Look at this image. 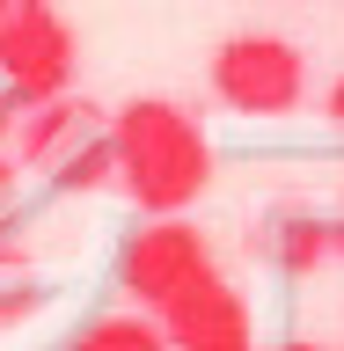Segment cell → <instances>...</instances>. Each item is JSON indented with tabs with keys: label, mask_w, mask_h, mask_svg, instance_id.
I'll return each instance as SVG.
<instances>
[{
	"label": "cell",
	"mask_w": 344,
	"mask_h": 351,
	"mask_svg": "<svg viewBox=\"0 0 344 351\" xmlns=\"http://www.w3.org/2000/svg\"><path fill=\"white\" fill-rule=\"evenodd\" d=\"M330 117H344V81H337V88H330Z\"/></svg>",
	"instance_id": "7c38bea8"
},
{
	"label": "cell",
	"mask_w": 344,
	"mask_h": 351,
	"mask_svg": "<svg viewBox=\"0 0 344 351\" xmlns=\"http://www.w3.org/2000/svg\"><path fill=\"white\" fill-rule=\"evenodd\" d=\"M37 300H44L37 285H0V329L22 322V315H37Z\"/></svg>",
	"instance_id": "30bf717a"
},
{
	"label": "cell",
	"mask_w": 344,
	"mask_h": 351,
	"mask_svg": "<svg viewBox=\"0 0 344 351\" xmlns=\"http://www.w3.org/2000/svg\"><path fill=\"white\" fill-rule=\"evenodd\" d=\"M15 132H22V103L0 95V154H15Z\"/></svg>",
	"instance_id": "8fae6325"
},
{
	"label": "cell",
	"mask_w": 344,
	"mask_h": 351,
	"mask_svg": "<svg viewBox=\"0 0 344 351\" xmlns=\"http://www.w3.org/2000/svg\"><path fill=\"white\" fill-rule=\"evenodd\" d=\"M264 249H271L279 271H315L323 256L344 249V227H330V219H315V213H279L271 234H264Z\"/></svg>",
	"instance_id": "52a82bcc"
},
{
	"label": "cell",
	"mask_w": 344,
	"mask_h": 351,
	"mask_svg": "<svg viewBox=\"0 0 344 351\" xmlns=\"http://www.w3.org/2000/svg\"><path fill=\"white\" fill-rule=\"evenodd\" d=\"M110 147H117V191L147 219H176L213 191V139L169 95L117 103L110 110Z\"/></svg>",
	"instance_id": "6da1fadb"
},
{
	"label": "cell",
	"mask_w": 344,
	"mask_h": 351,
	"mask_svg": "<svg viewBox=\"0 0 344 351\" xmlns=\"http://www.w3.org/2000/svg\"><path fill=\"white\" fill-rule=\"evenodd\" d=\"M286 351H315V344H286Z\"/></svg>",
	"instance_id": "4fadbf2b"
},
{
	"label": "cell",
	"mask_w": 344,
	"mask_h": 351,
	"mask_svg": "<svg viewBox=\"0 0 344 351\" xmlns=\"http://www.w3.org/2000/svg\"><path fill=\"white\" fill-rule=\"evenodd\" d=\"M198 278H213V241L191 219H139L125 241H117V293H125L139 315H161L169 300H183Z\"/></svg>",
	"instance_id": "277c9868"
},
{
	"label": "cell",
	"mask_w": 344,
	"mask_h": 351,
	"mask_svg": "<svg viewBox=\"0 0 344 351\" xmlns=\"http://www.w3.org/2000/svg\"><path fill=\"white\" fill-rule=\"evenodd\" d=\"M103 125H110V117L88 103V95H59V103H37V110H22L15 161H22V169H44V176H51L66 154H73V147H88V139H95Z\"/></svg>",
	"instance_id": "8992f818"
},
{
	"label": "cell",
	"mask_w": 344,
	"mask_h": 351,
	"mask_svg": "<svg viewBox=\"0 0 344 351\" xmlns=\"http://www.w3.org/2000/svg\"><path fill=\"white\" fill-rule=\"evenodd\" d=\"M73 66L81 44L51 0H0V81L22 110L73 95Z\"/></svg>",
	"instance_id": "3957f363"
},
{
	"label": "cell",
	"mask_w": 344,
	"mask_h": 351,
	"mask_svg": "<svg viewBox=\"0 0 344 351\" xmlns=\"http://www.w3.org/2000/svg\"><path fill=\"white\" fill-rule=\"evenodd\" d=\"M154 322L169 329L176 351H249V344H257V329H249V300H242L220 271H213V278H198L183 300H169Z\"/></svg>",
	"instance_id": "5b68a950"
},
{
	"label": "cell",
	"mask_w": 344,
	"mask_h": 351,
	"mask_svg": "<svg viewBox=\"0 0 344 351\" xmlns=\"http://www.w3.org/2000/svg\"><path fill=\"white\" fill-rule=\"evenodd\" d=\"M103 183H117V147H110V125L51 169V191H66V197H73V191H103Z\"/></svg>",
	"instance_id": "9c48e42d"
},
{
	"label": "cell",
	"mask_w": 344,
	"mask_h": 351,
	"mask_svg": "<svg viewBox=\"0 0 344 351\" xmlns=\"http://www.w3.org/2000/svg\"><path fill=\"white\" fill-rule=\"evenodd\" d=\"M205 81H213L220 110L235 117H293L308 103V59L293 37H271V29H235V37L213 44L205 59Z\"/></svg>",
	"instance_id": "7a4b0ae2"
},
{
	"label": "cell",
	"mask_w": 344,
	"mask_h": 351,
	"mask_svg": "<svg viewBox=\"0 0 344 351\" xmlns=\"http://www.w3.org/2000/svg\"><path fill=\"white\" fill-rule=\"evenodd\" d=\"M66 351H176V344L154 315H95Z\"/></svg>",
	"instance_id": "ba28073f"
}]
</instances>
